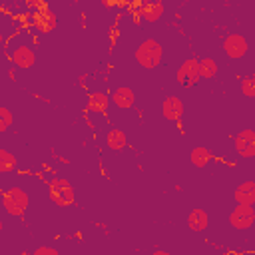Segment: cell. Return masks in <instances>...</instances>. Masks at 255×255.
Masks as SVG:
<instances>
[{"label": "cell", "instance_id": "3", "mask_svg": "<svg viewBox=\"0 0 255 255\" xmlns=\"http://www.w3.org/2000/svg\"><path fill=\"white\" fill-rule=\"evenodd\" d=\"M28 203H30V197L22 187H8L2 193V205H4L6 213L12 215V217L22 215L26 211Z\"/></svg>", "mask_w": 255, "mask_h": 255}, {"label": "cell", "instance_id": "16", "mask_svg": "<svg viewBox=\"0 0 255 255\" xmlns=\"http://www.w3.org/2000/svg\"><path fill=\"white\" fill-rule=\"evenodd\" d=\"M219 72V66L213 58H201L199 60V74H201V80H211L215 78Z\"/></svg>", "mask_w": 255, "mask_h": 255}, {"label": "cell", "instance_id": "18", "mask_svg": "<svg viewBox=\"0 0 255 255\" xmlns=\"http://www.w3.org/2000/svg\"><path fill=\"white\" fill-rule=\"evenodd\" d=\"M108 104H110V100L102 92H94L90 96V110H94V112H106L108 110Z\"/></svg>", "mask_w": 255, "mask_h": 255}, {"label": "cell", "instance_id": "1", "mask_svg": "<svg viewBox=\"0 0 255 255\" xmlns=\"http://www.w3.org/2000/svg\"><path fill=\"white\" fill-rule=\"evenodd\" d=\"M133 58H135V62H137L141 68H145V70H153V68H157V66L161 64L163 48H161V44H159L157 40L147 38V40H143V42L135 48Z\"/></svg>", "mask_w": 255, "mask_h": 255}, {"label": "cell", "instance_id": "20", "mask_svg": "<svg viewBox=\"0 0 255 255\" xmlns=\"http://www.w3.org/2000/svg\"><path fill=\"white\" fill-rule=\"evenodd\" d=\"M241 92L247 98H255V74H249L241 80Z\"/></svg>", "mask_w": 255, "mask_h": 255}, {"label": "cell", "instance_id": "9", "mask_svg": "<svg viewBox=\"0 0 255 255\" xmlns=\"http://www.w3.org/2000/svg\"><path fill=\"white\" fill-rule=\"evenodd\" d=\"M34 62H36V54H34V50H32L30 46L22 44V46H16V48L12 50V64H14L16 68L28 70V68L34 66Z\"/></svg>", "mask_w": 255, "mask_h": 255}, {"label": "cell", "instance_id": "4", "mask_svg": "<svg viewBox=\"0 0 255 255\" xmlns=\"http://www.w3.org/2000/svg\"><path fill=\"white\" fill-rule=\"evenodd\" d=\"M255 221V209L251 205H243V203H237L233 207V211L229 213V223L233 229H239V231H245L253 225Z\"/></svg>", "mask_w": 255, "mask_h": 255}, {"label": "cell", "instance_id": "5", "mask_svg": "<svg viewBox=\"0 0 255 255\" xmlns=\"http://www.w3.org/2000/svg\"><path fill=\"white\" fill-rule=\"evenodd\" d=\"M175 80L181 84V86H191V84H197L201 80V74H199V60L197 58H187L185 62L179 64L177 72H175Z\"/></svg>", "mask_w": 255, "mask_h": 255}, {"label": "cell", "instance_id": "7", "mask_svg": "<svg viewBox=\"0 0 255 255\" xmlns=\"http://www.w3.org/2000/svg\"><path fill=\"white\" fill-rule=\"evenodd\" d=\"M235 151L245 159L255 157V129H241L235 135Z\"/></svg>", "mask_w": 255, "mask_h": 255}, {"label": "cell", "instance_id": "12", "mask_svg": "<svg viewBox=\"0 0 255 255\" xmlns=\"http://www.w3.org/2000/svg\"><path fill=\"white\" fill-rule=\"evenodd\" d=\"M207 223H209V217H207V213L203 211V209H191L189 211V215H187V225H189V229L191 231H195V233H201L203 229H207Z\"/></svg>", "mask_w": 255, "mask_h": 255}, {"label": "cell", "instance_id": "22", "mask_svg": "<svg viewBox=\"0 0 255 255\" xmlns=\"http://www.w3.org/2000/svg\"><path fill=\"white\" fill-rule=\"evenodd\" d=\"M34 255H58V249L48 247V245H42V247L34 249Z\"/></svg>", "mask_w": 255, "mask_h": 255}, {"label": "cell", "instance_id": "21", "mask_svg": "<svg viewBox=\"0 0 255 255\" xmlns=\"http://www.w3.org/2000/svg\"><path fill=\"white\" fill-rule=\"evenodd\" d=\"M12 112L8 110V108H0V131H6L10 126H12Z\"/></svg>", "mask_w": 255, "mask_h": 255}, {"label": "cell", "instance_id": "6", "mask_svg": "<svg viewBox=\"0 0 255 255\" xmlns=\"http://www.w3.org/2000/svg\"><path fill=\"white\" fill-rule=\"evenodd\" d=\"M247 50H249V44H247L245 36H241V34H229V36L223 40V52H225V56L231 58V60L243 58V56L247 54Z\"/></svg>", "mask_w": 255, "mask_h": 255}, {"label": "cell", "instance_id": "15", "mask_svg": "<svg viewBox=\"0 0 255 255\" xmlns=\"http://www.w3.org/2000/svg\"><path fill=\"white\" fill-rule=\"evenodd\" d=\"M106 143H108V147L110 149H114V151H120V149H124L126 147V143H128V137H126V133L122 131V129H110L108 133H106Z\"/></svg>", "mask_w": 255, "mask_h": 255}, {"label": "cell", "instance_id": "19", "mask_svg": "<svg viewBox=\"0 0 255 255\" xmlns=\"http://www.w3.org/2000/svg\"><path fill=\"white\" fill-rule=\"evenodd\" d=\"M14 167H16V155L8 149H0V171L10 173Z\"/></svg>", "mask_w": 255, "mask_h": 255}, {"label": "cell", "instance_id": "10", "mask_svg": "<svg viewBox=\"0 0 255 255\" xmlns=\"http://www.w3.org/2000/svg\"><path fill=\"white\" fill-rule=\"evenodd\" d=\"M112 102H114L120 110H129V108H133V104H135V94H133L131 88H128V86H120V88L114 90V94H112Z\"/></svg>", "mask_w": 255, "mask_h": 255}, {"label": "cell", "instance_id": "13", "mask_svg": "<svg viewBox=\"0 0 255 255\" xmlns=\"http://www.w3.org/2000/svg\"><path fill=\"white\" fill-rule=\"evenodd\" d=\"M161 16H163V2L161 0H151L141 8V18L149 24L157 22Z\"/></svg>", "mask_w": 255, "mask_h": 255}, {"label": "cell", "instance_id": "8", "mask_svg": "<svg viewBox=\"0 0 255 255\" xmlns=\"http://www.w3.org/2000/svg\"><path fill=\"white\" fill-rule=\"evenodd\" d=\"M185 112V104L181 98L177 96H167L161 104V116L167 120V122H177Z\"/></svg>", "mask_w": 255, "mask_h": 255}, {"label": "cell", "instance_id": "14", "mask_svg": "<svg viewBox=\"0 0 255 255\" xmlns=\"http://www.w3.org/2000/svg\"><path fill=\"white\" fill-rule=\"evenodd\" d=\"M36 26H38V30L40 32H44V34H48V32H52L54 28H56V24H58V20H56V16H54V12L52 10H42V12H38V16H36Z\"/></svg>", "mask_w": 255, "mask_h": 255}, {"label": "cell", "instance_id": "2", "mask_svg": "<svg viewBox=\"0 0 255 255\" xmlns=\"http://www.w3.org/2000/svg\"><path fill=\"white\" fill-rule=\"evenodd\" d=\"M48 197L54 205L58 207H66V205H72L74 203V187L72 183L66 179V177H54L48 185Z\"/></svg>", "mask_w": 255, "mask_h": 255}, {"label": "cell", "instance_id": "11", "mask_svg": "<svg viewBox=\"0 0 255 255\" xmlns=\"http://www.w3.org/2000/svg\"><path fill=\"white\" fill-rule=\"evenodd\" d=\"M235 203H243V205H255V181H243L235 187L233 191Z\"/></svg>", "mask_w": 255, "mask_h": 255}, {"label": "cell", "instance_id": "17", "mask_svg": "<svg viewBox=\"0 0 255 255\" xmlns=\"http://www.w3.org/2000/svg\"><path fill=\"white\" fill-rule=\"evenodd\" d=\"M189 159H191V163L195 165V167H205L207 163H209V159H211V153H209V149L207 147H193L191 149V153H189Z\"/></svg>", "mask_w": 255, "mask_h": 255}]
</instances>
